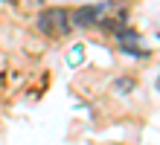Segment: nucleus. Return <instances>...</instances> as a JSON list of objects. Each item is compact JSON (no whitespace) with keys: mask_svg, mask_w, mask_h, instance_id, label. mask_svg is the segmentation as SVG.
I'll list each match as a JSON object with an SVG mask.
<instances>
[{"mask_svg":"<svg viewBox=\"0 0 160 145\" xmlns=\"http://www.w3.org/2000/svg\"><path fill=\"white\" fill-rule=\"evenodd\" d=\"M157 90H160V79H157Z\"/></svg>","mask_w":160,"mask_h":145,"instance_id":"obj_3","label":"nucleus"},{"mask_svg":"<svg viewBox=\"0 0 160 145\" xmlns=\"http://www.w3.org/2000/svg\"><path fill=\"white\" fill-rule=\"evenodd\" d=\"M102 17H105V9L102 6H82L73 12L70 21L76 26H93V23H102Z\"/></svg>","mask_w":160,"mask_h":145,"instance_id":"obj_2","label":"nucleus"},{"mask_svg":"<svg viewBox=\"0 0 160 145\" xmlns=\"http://www.w3.org/2000/svg\"><path fill=\"white\" fill-rule=\"evenodd\" d=\"M70 26V15L67 9H44L38 15V29L44 35H64Z\"/></svg>","mask_w":160,"mask_h":145,"instance_id":"obj_1","label":"nucleus"}]
</instances>
